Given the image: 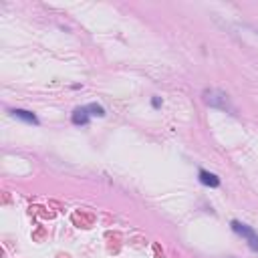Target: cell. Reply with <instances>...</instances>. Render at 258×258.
<instances>
[{"mask_svg": "<svg viewBox=\"0 0 258 258\" xmlns=\"http://www.w3.org/2000/svg\"><path fill=\"white\" fill-rule=\"evenodd\" d=\"M204 101L214 107V109H220V111H226V113H234V107L228 99V95L224 91H218V89H206L204 91Z\"/></svg>", "mask_w": 258, "mask_h": 258, "instance_id": "cell-1", "label": "cell"}, {"mask_svg": "<svg viewBox=\"0 0 258 258\" xmlns=\"http://www.w3.org/2000/svg\"><path fill=\"white\" fill-rule=\"evenodd\" d=\"M232 230L246 240V244L250 246V250L258 252V232H254L250 226H246V224H242L238 220H232Z\"/></svg>", "mask_w": 258, "mask_h": 258, "instance_id": "cell-2", "label": "cell"}, {"mask_svg": "<svg viewBox=\"0 0 258 258\" xmlns=\"http://www.w3.org/2000/svg\"><path fill=\"white\" fill-rule=\"evenodd\" d=\"M73 123L75 125H87L89 123V111H87V107H77L75 111H73Z\"/></svg>", "mask_w": 258, "mask_h": 258, "instance_id": "cell-3", "label": "cell"}, {"mask_svg": "<svg viewBox=\"0 0 258 258\" xmlns=\"http://www.w3.org/2000/svg\"><path fill=\"white\" fill-rule=\"evenodd\" d=\"M14 117H18V119H22V121H26V123H32V125H38V119H36V115H32L30 111H26V109H12L10 111Z\"/></svg>", "mask_w": 258, "mask_h": 258, "instance_id": "cell-4", "label": "cell"}, {"mask_svg": "<svg viewBox=\"0 0 258 258\" xmlns=\"http://www.w3.org/2000/svg\"><path fill=\"white\" fill-rule=\"evenodd\" d=\"M200 181H202L204 185H210V187H218V185H220L218 175H214V173H210V171H206V169H200Z\"/></svg>", "mask_w": 258, "mask_h": 258, "instance_id": "cell-5", "label": "cell"}, {"mask_svg": "<svg viewBox=\"0 0 258 258\" xmlns=\"http://www.w3.org/2000/svg\"><path fill=\"white\" fill-rule=\"evenodd\" d=\"M87 111H89V115H95V117H105V109H103L101 105H97V103L87 105Z\"/></svg>", "mask_w": 258, "mask_h": 258, "instance_id": "cell-6", "label": "cell"}, {"mask_svg": "<svg viewBox=\"0 0 258 258\" xmlns=\"http://www.w3.org/2000/svg\"><path fill=\"white\" fill-rule=\"evenodd\" d=\"M151 105H153V107H159V105H161V101H159L157 97H153V101H151Z\"/></svg>", "mask_w": 258, "mask_h": 258, "instance_id": "cell-7", "label": "cell"}]
</instances>
